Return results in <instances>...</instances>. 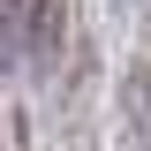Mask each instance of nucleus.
<instances>
[{
	"instance_id": "f257e3e1",
	"label": "nucleus",
	"mask_w": 151,
	"mask_h": 151,
	"mask_svg": "<svg viewBox=\"0 0 151 151\" xmlns=\"http://www.w3.org/2000/svg\"><path fill=\"white\" fill-rule=\"evenodd\" d=\"M60 45H68V0H23V60L38 83L60 76Z\"/></svg>"
},
{
	"instance_id": "f03ea898",
	"label": "nucleus",
	"mask_w": 151,
	"mask_h": 151,
	"mask_svg": "<svg viewBox=\"0 0 151 151\" xmlns=\"http://www.w3.org/2000/svg\"><path fill=\"white\" fill-rule=\"evenodd\" d=\"M113 121H121V151H151V60L144 53L113 83Z\"/></svg>"
}]
</instances>
